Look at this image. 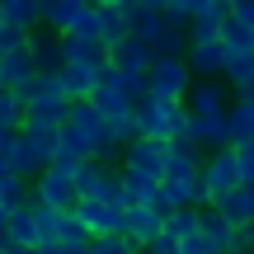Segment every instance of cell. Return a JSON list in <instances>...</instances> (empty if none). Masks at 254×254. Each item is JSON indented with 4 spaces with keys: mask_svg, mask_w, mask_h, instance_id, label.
Returning a JSON list of instances; mask_svg holds the SVG:
<instances>
[{
    "mask_svg": "<svg viewBox=\"0 0 254 254\" xmlns=\"http://www.w3.org/2000/svg\"><path fill=\"white\" fill-rule=\"evenodd\" d=\"M0 28H5V0H0Z\"/></svg>",
    "mask_w": 254,
    "mask_h": 254,
    "instance_id": "f6af8a7d",
    "label": "cell"
},
{
    "mask_svg": "<svg viewBox=\"0 0 254 254\" xmlns=\"http://www.w3.org/2000/svg\"><path fill=\"white\" fill-rule=\"evenodd\" d=\"M123 5V24H127V38H136L141 47H151L165 28V14H160V0H118Z\"/></svg>",
    "mask_w": 254,
    "mask_h": 254,
    "instance_id": "ba28073f",
    "label": "cell"
},
{
    "mask_svg": "<svg viewBox=\"0 0 254 254\" xmlns=\"http://www.w3.org/2000/svg\"><path fill=\"white\" fill-rule=\"evenodd\" d=\"M202 184H207V193H212V207H217L226 193H236L240 184V165H236V151H217V155H207L202 160Z\"/></svg>",
    "mask_w": 254,
    "mask_h": 254,
    "instance_id": "8fae6325",
    "label": "cell"
},
{
    "mask_svg": "<svg viewBox=\"0 0 254 254\" xmlns=\"http://www.w3.org/2000/svg\"><path fill=\"white\" fill-rule=\"evenodd\" d=\"M118 170H123V174H136V179H146V184L160 189V179H165V146H155V141H132V146L123 151Z\"/></svg>",
    "mask_w": 254,
    "mask_h": 254,
    "instance_id": "30bf717a",
    "label": "cell"
},
{
    "mask_svg": "<svg viewBox=\"0 0 254 254\" xmlns=\"http://www.w3.org/2000/svg\"><path fill=\"white\" fill-rule=\"evenodd\" d=\"M198 231H202V240L212 245V254H236V236H240V231L231 226V221H221L212 207L198 212Z\"/></svg>",
    "mask_w": 254,
    "mask_h": 254,
    "instance_id": "44dd1931",
    "label": "cell"
},
{
    "mask_svg": "<svg viewBox=\"0 0 254 254\" xmlns=\"http://www.w3.org/2000/svg\"><path fill=\"white\" fill-rule=\"evenodd\" d=\"M90 254H136V245L127 236H109V240H90Z\"/></svg>",
    "mask_w": 254,
    "mask_h": 254,
    "instance_id": "74e56055",
    "label": "cell"
},
{
    "mask_svg": "<svg viewBox=\"0 0 254 254\" xmlns=\"http://www.w3.org/2000/svg\"><path fill=\"white\" fill-rule=\"evenodd\" d=\"M0 132H24V99L9 90H0Z\"/></svg>",
    "mask_w": 254,
    "mask_h": 254,
    "instance_id": "f546056e",
    "label": "cell"
},
{
    "mask_svg": "<svg viewBox=\"0 0 254 254\" xmlns=\"http://www.w3.org/2000/svg\"><path fill=\"white\" fill-rule=\"evenodd\" d=\"M236 151V165H240V179L254 184V141H240V146H231Z\"/></svg>",
    "mask_w": 254,
    "mask_h": 254,
    "instance_id": "f35d334b",
    "label": "cell"
},
{
    "mask_svg": "<svg viewBox=\"0 0 254 254\" xmlns=\"http://www.w3.org/2000/svg\"><path fill=\"white\" fill-rule=\"evenodd\" d=\"M75 221L85 226L90 240H109V236H123L127 207H123V198L118 202H75Z\"/></svg>",
    "mask_w": 254,
    "mask_h": 254,
    "instance_id": "5b68a950",
    "label": "cell"
},
{
    "mask_svg": "<svg viewBox=\"0 0 254 254\" xmlns=\"http://www.w3.org/2000/svg\"><path fill=\"white\" fill-rule=\"evenodd\" d=\"M132 94H127V85H123V75L118 71H104L99 75V85H94V94H90V109L99 113L104 123H118V118H127L132 113Z\"/></svg>",
    "mask_w": 254,
    "mask_h": 254,
    "instance_id": "52a82bcc",
    "label": "cell"
},
{
    "mask_svg": "<svg viewBox=\"0 0 254 254\" xmlns=\"http://www.w3.org/2000/svg\"><path fill=\"white\" fill-rule=\"evenodd\" d=\"M57 245H90V236H85V226L75 221V212H66V217H62V231H57Z\"/></svg>",
    "mask_w": 254,
    "mask_h": 254,
    "instance_id": "e575fe53",
    "label": "cell"
},
{
    "mask_svg": "<svg viewBox=\"0 0 254 254\" xmlns=\"http://www.w3.org/2000/svg\"><path fill=\"white\" fill-rule=\"evenodd\" d=\"M155 184H146V179H136V174H123L118 170V198H123V207H155Z\"/></svg>",
    "mask_w": 254,
    "mask_h": 254,
    "instance_id": "4316f807",
    "label": "cell"
},
{
    "mask_svg": "<svg viewBox=\"0 0 254 254\" xmlns=\"http://www.w3.org/2000/svg\"><path fill=\"white\" fill-rule=\"evenodd\" d=\"M231 104H236V94H231L226 80H193L189 99H184V109L193 113V118H226Z\"/></svg>",
    "mask_w": 254,
    "mask_h": 254,
    "instance_id": "9c48e42d",
    "label": "cell"
},
{
    "mask_svg": "<svg viewBox=\"0 0 254 254\" xmlns=\"http://www.w3.org/2000/svg\"><path fill=\"white\" fill-rule=\"evenodd\" d=\"M5 245H14V250H38V231H33V212H28V202L9 212V221H5Z\"/></svg>",
    "mask_w": 254,
    "mask_h": 254,
    "instance_id": "d4e9b609",
    "label": "cell"
},
{
    "mask_svg": "<svg viewBox=\"0 0 254 254\" xmlns=\"http://www.w3.org/2000/svg\"><path fill=\"white\" fill-rule=\"evenodd\" d=\"M231 19V0H193L189 43H221V24Z\"/></svg>",
    "mask_w": 254,
    "mask_h": 254,
    "instance_id": "7c38bea8",
    "label": "cell"
},
{
    "mask_svg": "<svg viewBox=\"0 0 254 254\" xmlns=\"http://www.w3.org/2000/svg\"><path fill=\"white\" fill-rule=\"evenodd\" d=\"M62 57H66V66H80V71H90V75H104V71H109V47H104V43L62 38Z\"/></svg>",
    "mask_w": 254,
    "mask_h": 254,
    "instance_id": "2e32d148",
    "label": "cell"
},
{
    "mask_svg": "<svg viewBox=\"0 0 254 254\" xmlns=\"http://www.w3.org/2000/svg\"><path fill=\"white\" fill-rule=\"evenodd\" d=\"M43 254H90V245H52V250H43Z\"/></svg>",
    "mask_w": 254,
    "mask_h": 254,
    "instance_id": "b9f144b4",
    "label": "cell"
},
{
    "mask_svg": "<svg viewBox=\"0 0 254 254\" xmlns=\"http://www.w3.org/2000/svg\"><path fill=\"white\" fill-rule=\"evenodd\" d=\"M9 151H14V132H0V174H9Z\"/></svg>",
    "mask_w": 254,
    "mask_h": 254,
    "instance_id": "60d3db41",
    "label": "cell"
},
{
    "mask_svg": "<svg viewBox=\"0 0 254 254\" xmlns=\"http://www.w3.org/2000/svg\"><path fill=\"white\" fill-rule=\"evenodd\" d=\"M28 57H33V71H38V75H62V66H66L62 38L47 33V28H38V33L28 38Z\"/></svg>",
    "mask_w": 254,
    "mask_h": 254,
    "instance_id": "ac0fdd59",
    "label": "cell"
},
{
    "mask_svg": "<svg viewBox=\"0 0 254 254\" xmlns=\"http://www.w3.org/2000/svg\"><path fill=\"white\" fill-rule=\"evenodd\" d=\"M62 94L71 104H90V94H94V85H99V75H90V71H80V66H62Z\"/></svg>",
    "mask_w": 254,
    "mask_h": 254,
    "instance_id": "484cf974",
    "label": "cell"
},
{
    "mask_svg": "<svg viewBox=\"0 0 254 254\" xmlns=\"http://www.w3.org/2000/svg\"><path fill=\"white\" fill-rule=\"evenodd\" d=\"M193 90V71L184 57H165V62H151V75H146V94H155V99H174L184 104Z\"/></svg>",
    "mask_w": 254,
    "mask_h": 254,
    "instance_id": "277c9868",
    "label": "cell"
},
{
    "mask_svg": "<svg viewBox=\"0 0 254 254\" xmlns=\"http://www.w3.org/2000/svg\"><path fill=\"white\" fill-rule=\"evenodd\" d=\"M109 136H113V141L123 146V151H127V146H132V141H141V132H136V118H132V113H127V118L109 123Z\"/></svg>",
    "mask_w": 254,
    "mask_h": 254,
    "instance_id": "8d00e7d4",
    "label": "cell"
},
{
    "mask_svg": "<svg viewBox=\"0 0 254 254\" xmlns=\"http://www.w3.org/2000/svg\"><path fill=\"white\" fill-rule=\"evenodd\" d=\"M184 62H189L193 80H221V71H226V47L221 43H189Z\"/></svg>",
    "mask_w": 254,
    "mask_h": 254,
    "instance_id": "9a60e30c",
    "label": "cell"
},
{
    "mask_svg": "<svg viewBox=\"0 0 254 254\" xmlns=\"http://www.w3.org/2000/svg\"><path fill=\"white\" fill-rule=\"evenodd\" d=\"M94 19H99V38H104V47H118V43H127V24H123V5L118 0H99L94 5Z\"/></svg>",
    "mask_w": 254,
    "mask_h": 254,
    "instance_id": "7402d4cb",
    "label": "cell"
},
{
    "mask_svg": "<svg viewBox=\"0 0 254 254\" xmlns=\"http://www.w3.org/2000/svg\"><path fill=\"white\" fill-rule=\"evenodd\" d=\"M226 127H231V146H240V141H254V113H250V109H240V104H231V113H226Z\"/></svg>",
    "mask_w": 254,
    "mask_h": 254,
    "instance_id": "4dcf8cb0",
    "label": "cell"
},
{
    "mask_svg": "<svg viewBox=\"0 0 254 254\" xmlns=\"http://www.w3.org/2000/svg\"><path fill=\"white\" fill-rule=\"evenodd\" d=\"M221 80L231 85V94L254 90V57H226V71H221Z\"/></svg>",
    "mask_w": 254,
    "mask_h": 254,
    "instance_id": "f1b7e54d",
    "label": "cell"
},
{
    "mask_svg": "<svg viewBox=\"0 0 254 254\" xmlns=\"http://www.w3.org/2000/svg\"><path fill=\"white\" fill-rule=\"evenodd\" d=\"M132 118H136V132L141 141H155V146H170V141H184L189 136V123L193 113L174 99H155V94H141L132 104Z\"/></svg>",
    "mask_w": 254,
    "mask_h": 254,
    "instance_id": "6da1fadb",
    "label": "cell"
},
{
    "mask_svg": "<svg viewBox=\"0 0 254 254\" xmlns=\"http://www.w3.org/2000/svg\"><path fill=\"white\" fill-rule=\"evenodd\" d=\"M85 5H90V0H43V28L57 33V38H66L75 28V19L85 14Z\"/></svg>",
    "mask_w": 254,
    "mask_h": 254,
    "instance_id": "ffe728a7",
    "label": "cell"
},
{
    "mask_svg": "<svg viewBox=\"0 0 254 254\" xmlns=\"http://www.w3.org/2000/svg\"><path fill=\"white\" fill-rule=\"evenodd\" d=\"M75 170L80 165H66V160H52L43 174L33 179V189H28V202H38V207H52V212H75V202H80V193H75Z\"/></svg>",
    "mask_w": 254,
    "mask_h": 254,
    "instance_id": "7a4b0ae2",
    "label": "cell"
},
{
    "mask_svg": "<svg viewBox=\"0 0 254 254\" xmlns=\"http://www.w3.org/2000/svg\"><path fill=\"white\" fill-rule=\"evenodd\" d=\"M212 212H217L221 221H231L236 231H254V184H240V189L226 193Z\"/></svg>",
    "mask_w": 254,
    "mask_h": 254,
    "instance_id": "e0dca14e",
    "label": "cell"
},
{
    "mask_svg": "<svg viewBox=\"0 0 254 254\" xmlns=\"http://www.w3.org/2000/svg\"><path fill=\"white\" fill-rule=\"evenodd\" d=\"M0 254H5V240H0Z\"/></svg>",
    "mask_w": 254,
    "mask_h": 254,
    "instance_id": "7dc6e473",
    "label": "cell"
},
{
    "mask_svg": "<svg viewBox=\"0 0 254 254\" xmlns=\"http://www.w3.org/2000/svg\"><path fill=\"white\" fill-rule=\"evenodd\" d=\"M33 57L28 52H14V57H0V90H9V94H19L28 80H33Z\"/></svg>",
    "mask_w": 254,
    "mask_h": 254,
    "instance_id": "cb8c5ba5",
    "label": "cell"
},
{
    "mask_svg": "<svg viewBox=\"0 0 254 254\" xmlns=\"http://www.w3.org/2000/svg\"><path fill=\"white\" fill-rule=\"evenodd\" d=\"M19 99H24V118L66 123V113H71V99L62 94V80H57V75H33V80L19 90Z\"/></svg>",
    "mask_w": 254,
    "mask_h": 254,
    "instance_id": "3957f363",
    "label": "cell"
},
{
    "mask_svg": "<svg viewBox=\"0 0 254 254\" xmlns=\"http://www.w3.org/2000/svg\"><path fill=\"white\" fill-rule=\"evenodd\" d=\"M75 193H80V202H118V165L85 160L75 170Z\"/></svg>",
    "mask_w": 254,
    "mask_h": 254,
    "instance_id": "8992f818",
    "label": "cell"
},
{
    "mask_svg": "<svg viewBox=\"0 0 254 254\" xmlns=\"http://www.w3.org/2000/svg\"><path fill=\"white\" fill-rule=\"evenodd\" d=\"M52 160H57V155L47 151L43 141H33V136L19 132V136H14V151H9V174H19V179H38Z\"/></svg>",
    "mask_w": 254,
    "mask_h": 254,
    "instance_id": "4fadbf2b",
    "label": "cell"
},
{
    "mask_svg": "<svg viewBox=\"0 0 254 254\" xmlns=\"http://www.w3.org/2000/svg\"><path fill=\"white\" fill-rule=\"evenodd\" d=\"M160 14H165V24L189 28L193 24V0H160Z\"/></svg>",
    "mask_w": 254,
    "mask_h": 254,
    "instance_id": "836d02e7",
    "label": "cell"
},
{
    "mask_svg": "<svg viewBox=\"0 0 254 254\" xmlns=\"http://www.w3.org/2000/svg\"><path fill=\"white\" fill-rule=\"evenodd\" d=\"M236 104H240V109H250V113H254V90H245V94H236Z\"/></svg>",
    "mask_w": 254,
    "mask_h": 254,
    "instance_id": "7bdbcfd3",
    "label": "cell"
},
{
    "mask_svg": "<svg viewBox=\"0 0 254 254\" xmlns=\"http://www.w3.org/2000/svg\"><path fill=\"white\" fill-rule=\"evenodd\" d=\"M146 254H151V250H146Z\"/></svg>",
    "mask_w": 254,
    "mask_h": 254,
    "instance_id": "c3c4849f",
    "label": "cell"
},
{
    "mask_svg": "<svg viewBox=\"0 0 254 254\" xmlns=\"http://www.w3.org/2000/svg\"><path fill=\"white\" fill-rule=\"evenodd\" d=\"M28 212H33L38 250H52V245H57V231H62V212H52V207H38V202H28Z\"/></svg>",
    "mask_w": 254,
    "mask_h": 254,
    "instance_id": "83f0119b",
    "label": "cell"
},
{
    "mask_svg": "<svg viewBox=\"0 0 254 254\" xmlns=\"http://www.w3.org/2000/svg\"><path fill=\"white\" fill-rule=\"evenodd\" d=\"M5 254H43V250H14V245H5Z\"/></svg>",
    "mask_w": 254,
    "mask_h": 254,
    "instance_id": "ee69618b",
    "label": "cell"
},
{
    "mask_svg": "<svg viewBox=\"0 0 254 254\" xmlns=\"http://www.w3.org/2000/svg\"><path fill=\"white\" fill-rule=\"evenodd\" d=\"M236 254H254V250H236Z\"/></svg>",
    "mask_w": 254,
    "mask_h": 254,
    "instance_id": "bcb514c9",
    "label": "cell"
},
{
    "mask_svg": "<svg viewBox=\"0 0 254 254\" xmlns=\"http://www.w3.org/2000/svg\"><path fill=\"white\" fill-rule=\"evenodd\" d=\"M123 236L136 245V254H146L155 240L165 236V217H160L155 207H127V226H123Z\"/></svg>",
    "mask_w": 254,
    "mask_h": 254,
    "instance_id": "5bb4252c",
    "label": "cell"
},
{
    "mask_svg": "<svg viewBox=\"0 0 254 254\" xmlns=\"http://www.w3.org/2000/svg\"><path fill=\"white\" fill-rule=\"evenodd\" d=\"M184 141H193L198 151L217 155V151H231V127H226V118H193Z\"/></svg>",
    "mask_w": 254,
    "mask_h": 254,
    "instance_id": "d6986e66",
    "label": "cell"
},
{
    "mask_svg": "<svg viewBox=\"0 0 254 254\" xmlns=\"http://www.w3.org/2000/svg\"><path fill=\"white\" fill-rule=\"evenodd\" d=\"M165 236H174V240H189V236H198V207H184V212H174V217L165 221Z\"/></svg>",
    "mask_w": 254,
    "mask_h": 254,
    "instance_id": "d6a6232c",
    "label": "cell"
},
{
    "mask_svg": "<svg viewBox=\"0 0 254 254\" xmlns=\"http://www.w3.org/2000/svg\"><path fill=\"white\" fill-rule=\"evenodd\" d=\"M5 28H19L33 38L43 28V0H5Z\"/></svg>",
    "mask_w": 254,
    "mask_h": 254,
    "instance_id": "603a6c76",
    "label": "cell"
},
{
    "mask_svg": "<svg viewBox=\"0 0 254 254\" xmlns=\"http://www.w3.org/2000/svg\"><path fill=\"white\" fill-rule=\"evenodd\" d=\"M28 202V179H19V174H0V207H24Z\"/></svg>",
    "mask_w": 254,
    "mask_h": 254,
    "instance_id": "1f68e13d",
    "label": "cell"
},
{
    "mask_svg": "<svg viewBox=\"0 0 254 254\" xmlns=\"http://www.w3.org/2000/svg\"><path fill=\"white\" fill-rule=\"evenodd\" d=\"M231 19H240V24L254 28V0H231Z\"/></svg>",
    "mask_w": 254,
    "mask_h": 254,
    "instance_id": "ab89813d",
    "label": "cell"
},
{
    "mask_svg": "<svg viewBox=\"0 0 254 254\" xmlns=\"http://www.w3.org/2000/svg\"><path fill=\"white\" fill-rule=\"evenodd\" d=\"M66 38H85V43H104V38H99V19H94V5H85V14L75 19V28H71Z\"/></svg>",
    "mask_w": 254,
    "mask_h": 254,
    "instance_id": "d590c367",
    "label": "cell"
}]
</instances>
